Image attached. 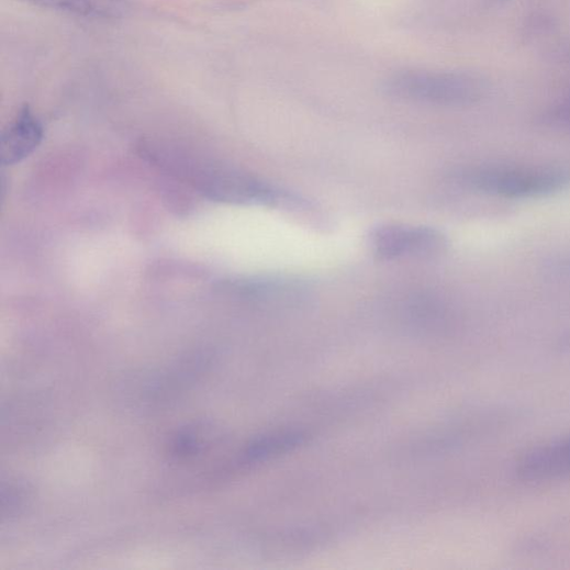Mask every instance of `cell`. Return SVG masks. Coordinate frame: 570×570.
Segmentation results:
<instances>
[{
	"label": "cell",
	"mask_w": 570,
	"mask_h": 570,
	"mask_svg": "<svg viewBox=\"0 0 570 570\" xmlns=\"http://www.w3.org/2000/svg\"><path fill=\"white\" fill-rule=\"evenodd\" d=\"M517 474L525 481H548L570 474V437L551 442L527 452Z\"/></svg>",
	"instance_id": "5b68a950"
},
{
	"label": "cell",
	"mask_w": 570,
	"mask_h": 570,
	"mask_svg": "<svg viewBox=\"0 0 570 570\" xmlns=\"http://www.w3.org/2000/svg\"><path fill=\"white\" fill-rule=\"evenodd\" d=\"M168 168L214 201L271 206H295L301 202L256 177L213 163L174 159Z\"/></svg>",
	"instance_id": "6da1fadb"
},
{
	"label": "cell",
	"mask_w": 570,
	"mask_h": 570,
	"mask_svg": "<svg viewBox=\"0 0 570 570\" xmlns=\"http://www.w3.org/2000/svg\"><path fill=\"white\" fill-rule=\"evenodd\" d=\"M44 139V127L29 109H22L2 136V163L14 166L32 155Z\"/></svg>",
	"instance_id": "8992f818"
},
{
	"label": "cell",
	"mask_w": 570,
	"mask_h": 570,
	"mask_svg": "<svg viewBox=\"0 0 570 570\" xmlns=\"http://www.w3.org/2000/svg\"><path fill=\"white\" fill-rule=\"evenodd\" d=\"M559 122L570 126V104L566 105L558 112L557 115Z\"/></svg>",
	"instance_id": "ba28073f"
},
{
	"label": "cell",
	"mask_w": 570,
	"mask_h": 570,
	"mask_svg": "<svg viewBox=\"0 0 570 570\" xmlns=\"http://www.w3.org/2000/svg\"><path fill=\"white\" fill-rule=\"evenodd\" d=\"M368 244L378 261H395L412 258H433L444 254L448 241L440 231L428 226L409 224H381L375 227Z\"/></svg>",
	"instance_id": "3957f363"
},
{
	"label": "cell",
	"mask_w": 570,
	"mask_h": 570,
	"mask_svg": "<svg viewBox=\"0 0 570 570\" xmlns=\"http://www.w3.org/2000/svg\"><path fill=\"white\" fill-rule=\"evenodd\" d=\"M382 91L400 101L443 107L471 104L481 94L478 81L470 76L418 70L392 75L383 81Z\"/></svg>",
	"instance_id": "7a4b0ae2"
},
{
	"label": "cell",
	"mask_w": 570,
	"mask_h": 570,
	"mask_svg": "<svg viewBox=\"0 0 570 570\" xmlns=\"http://www.w3.org/2000/svg\"><path fill=\"white\" fill-rule=\"evenodd\" d=\"M470 188L506 198L545 195L562 189L568 178L560 172L523 168H479L463 176Z\"/></svg>",
	"instance_id": "277c9868"
},
{
	"label": "cell",
	"mask_w": 570,
	"mask_h": 570,
	"mask_svg": "<svg viewBox=\"0 0 570 570\" xmlns=\"http://www.w3.org/2000/svg\"><path fill=\"white\" fill-rule=\"evenodd\" d=\"M22 2L88 20H118L127 12L124 0H22Z\"/></svg>",
	"instance_id": "52a82bcc"
}]
</instances>
